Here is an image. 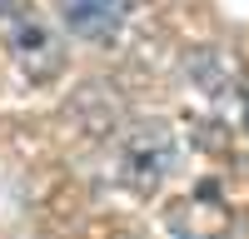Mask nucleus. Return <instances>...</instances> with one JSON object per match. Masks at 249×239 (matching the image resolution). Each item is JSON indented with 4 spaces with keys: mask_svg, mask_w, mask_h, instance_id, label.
Wrapping results in <instances>:
<instances>
[{
    "mask_svg": "<svg viewBox=\"0 0 249 239\" xmlns=\"http://www.w3.org/2000/svg\"><path fill=\"white\" fill-rule=\"evenodd\" d=\"M179 170V139L170 125L160 120H140L115 139V154H110V174L115 185H124L130 194H155L175 179Z\"/></svg>",
    "mask_w": 249,
    "mask_h": 239,
    "instance_id": "nucleus-1",
    "label": "nucleus"
},
{
    "mask_svg": "<svg viewBox=\"0 0 249 239\" xmlns=\"http://www.w3.org/2000/svg\"><path fill=\"white\" fill-rule=\"evenodd\" d=\"M0 45L15 60V70L35 85H50L65 70L60 35L45 20V10H35V0H0Z\"/></svg>",
    "mask_w": 249,
    "mask_h": 239,
    "instance_id": "nucleus-2",
    "label": "nucleus"
},
{
    "mask_svg": "<svg viewBox=\"0 0 249 239\" xmlns=\"http://www.w3.org/2000/svg\"><path fill=\"white\" fill-rule=\"evenodd\" d=\"M190 80H195V90L199 100L210 105L219 120H244L249 115V85H244V75L234 60H224V55H199L195 65H190Z\"/></svg>",
    "mask_w": 249,
    "mask_h": 239,
    "instance_id": "nucleus-3",
    "label": "nucleus"
},
{
    "mask_svg": "<svg viewBox=\"0 0 249 239\" xmlns=\"http://www.w3.org/2000/svg\"><path fill=\"white\" fill-rule=\"evenodd\" d=\"M230 224H234V214L214 189H190L164 209V229L175 239H224Z\"/></svg>",
    "mask_w": 249,
    "mask_h": 239,
    "instance_id": "nucleus-4",
    "label": "nucleus"
},
{
    "mask_svg": "<svg viewBox=\"0 0 249 239\" xmlns=\"http://www.w3.org/2000/svg\"><path fill=\"white\" fill-rule=\"evenodd\" d=\"M135 10H140V0H65V25L80 35V40H115L124 25L135 20Z\"/></svg>",
    "mask_w": 249,
    "mask_h": 239,
    "instance_id": "nucleus-5",
    "label": "nucleus"
}]
</instances>
